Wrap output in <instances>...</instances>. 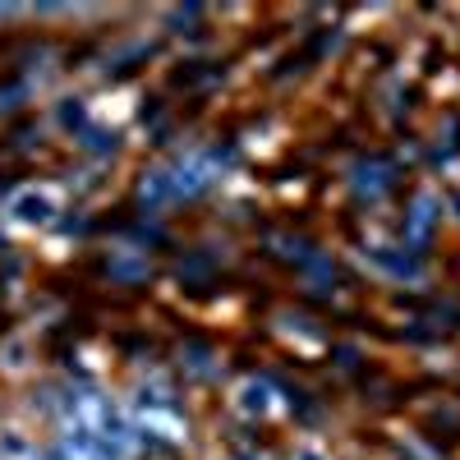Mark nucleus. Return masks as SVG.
Wrapping results in <instances>:
<instances>
[{"mask_svg": "<svg viewBox=\"0 0 460 460\" xmlns=\"http://www.w3.org/2000/svg\"><path fill=\"white\" fill-rule=\"evenodd\" d=\"M60 208H65V194L56 184H23L19 194H10V203H5V212H10V221H19V226H51L56 217H60Z\"/></svg>", "mask_w": 460, "mask_h": 460, "instance_id": "1", "label": "nucleus"}, {"mask_svg": "<svg viewBox=\"0 0 460 460\" xmlns=\"http://www.w3.org/2000/svg\"><path fill=\"white\" fill-rule=\"evenodd\" d=\"M111 424H115L111 396H102V392H93V387H84V392L69 396V429H84V433H93V438H106Z\"/></svg>", "mask_w": 460, "mask_h": 460, "instance_id": "2", "label": "nucleus"}, {"mask_svg": "<svg viewBox=\"0 0 460 460\" xmlns=\"http://www.w3.org/2000/svg\"><path fill=\"white\" fill-rule=\"evenodd\" d=\"M230 401H235V410H240L244 419H272V414H281V410H286L281 392H277L267 377H244Z\"/></svg>", "mask_w": 460, "mask_h": 460, "instance_id": "3", "label": "nucleus"}, {"mask_svg": "<svg viewBox=\"0 0 460 460\" xmlns=\"http://www.w3.org/2000/svg\"><path fill=\"white\" fill-rule=\"evenodd\" d=\"M217 175H221V162L212 157V152H194V157H184V162L171 171V180H175V199H194V194H203V189L217 184Z\"/></svg>", "mask_w": 460, "mask_h": 460, "instance_id": "4", "label": "nucleus"}, {"mask_svg": "<svg viewBox=\"0 0 460 460\" xmlns=\"http://www.w3.org/2000/svg\"><path fill=\"white\" fill-rule=\"evenodd\" d=\"M138 433H152L162 442H184L189 438V424L171 410V405H138V419H134Z\"/></svg>", "mask_w": 460, "mask_h": 460, "instance_id": "5", "label": "nucleus"}, {"mask_svg": "<svg viewBox=\"0 0 460 460\" xmlns=\"http://www.w3.org/2000/svg\"><path fill=\"white\" fill-rule=\"evenodd\" d=\"M138 199H143L147 208L175 203V180H171V171H166V166H152V171L138 180Z\"/></svg>", "mask_w": 460, "mask_h": 460, "instance_id": "6", "label": "nucleus"}, {"mask_svg": "<svg viewBox=\"0 0 460 460\" xmlns=\"http://www.w3.org/2000/svg\"><path fill=\"white\" fill-rule=\"evenodd\" d=\"M438 199L433 194H419L414 199V212H410V230H405V235H410V244H424L429 240V230H433V221H438Z\"/></svg>", "mask_w": 460, "mask_h": 460, "instance_id": "7", "label": "nucleus"}, {"mask_svg": "<svg viewBox=\"0 0 460 460\" xmlns=\"http://www.w3.org/2000/svg\"><path fill=\"white\" fill-rule=\"evenodd\" d=\"M0 460H37V447L23 433H0Z\"/></svg>", "mask_w": 460, "mask_h": 460, "instance_id": "8", "label": "nucleus"}, {"mask_svg": "<svg viewBox=\"0 0 460 460\" xmlns=\"http://www.w3.org/2000/svg\"><path fill=\"white\" fill-rule=\"evenodd\" d=\"M387 184H392L387 166H359V175H355V189H364V194H382Z\"/></svg>", "mask_w": 460, "mask_h": 460, "instance_id": "9", "label": "nucleus"}, {"mask_svg": "<svg viewBox=\"0 0 460 460\" xmlns=\"http://www.w3.org/2000/svg\"><path fill=\"white\" fill-rule=\"evenodd\" d=\"M295 460H327V451H323V447H314V442H304V447L295 451Z\"/></svg>", "mask_w": 460, "mask_h": 460, "instance_id": "10", "label": "nucleus"}, {"mask_svg": "<svg viewBox=\"0 0 460 460\" xmlns=\"http://www.w3.org/2000/svg\"><path fill=\"white\" fill-rule=\"evenodd\" d=\"M37 460H65V456L60 451H47V456H37Z\"/></svg>", "mask_w": 460, "mask_h": 460, "instance_id": "11", "label": "nucleus"}]
</instances>
